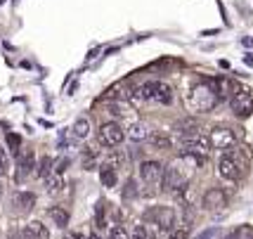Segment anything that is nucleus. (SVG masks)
<instances>
[{
    "label": "nucleus",
    "instance_id": "7c9ffc66",
    "mask_svg": "<svg viewBox=\"0 0 253 239\" xmlns=\"http://www.w3.org/2000/svg\"><path fill=\"white\" fill-rule=\"evenodd\" d=\"M244 64H246V66H253V54L251 52L244 54Z\"/></svg>",
    "mask_w": 253,
    "mask_h": 239
},
{
    "label": "nucleus",
    "instance_id": "f704fd0d",
    "mask_svg": "<svg viewBox=\"0 0 253 239\" xmlns=\"http://www.w3.org/2000/svg\"><path fill=\"white\" fill-rule=\"evenodd\" d=\"M225 239H239V230H234V232H230Z\"/></svg>",
    "mask_w": 253,
    "mask_h": 239
},
{
    "label": "nucleus",
    "instance_id": "393cba45",
    "mask_svg": "<svg viewBox=\"0 0 253 239\" xmlns=\"http://www.w3.org/2000/svg\"><path fill=\"white\" fill-rule=\"evenodd\" d=\"M166 239H187V230L185 228H173L168 235H166Z\"/></svg>",
    "mask_w": 253,
    "mask_h": 239
},
{
    "label": "nucleus",
    "instance_id": "f8f14e48",
    "mask_svg": "<svg viewBox=\"0 0 253 239\" xmlns=\"http://www.w3.org/2000/svg\"><path fill=\"white\" fill-rule=\"evenodd\" d=\"M12 204H14V208H17V211L29 213V211L33 208V204H36V196H33V192H17V194H14V199H12Z\"/></svg>",
    "mask_w": 253,
    "mask_h": 239
},
{
    "label": "nucleus",
    "instance_id": "6e6552de",
    "mask_svg": "<svg viewBox=\"0 0 253 239\" xmlns=\"http://www.w3.org/2000/svg\"><path fill=\"white\" fill-rule=\"evenodd\" d=\"M201 204H204L206 211H220V208L227 204V194L222 192L220 187H211V190H206V194H204V199H201Z\"/></svg>",
    "mask_w": 253,
    "mask_h": 239
},
{
    "label": "nucleus",
    "instance_id": "423d86ee",
    "mask_svg": "<svg viewBox=\"0 0 253 239\" xmlns=\"http://www.w3.org/2000/svg\"><path fill=\"white\" fill-rule=\"evenodd\" d=\"M230 104H232V111H234L237 116H251L253 114V95L249 90H244V88H239V90L232 95Z\"/></svg>",
    "mask_w": 253,
    "mask_h": 239
},
{
    "label": "nucleus",
    "instance_id": "6ab92c4d",
    "mask_svg": "<svg viewBox=\"0 0 253 239\" xmlns=\"http://www.w3.org/2000/svg\"><path fill=\"white\" fill-rule=\"evenodd\" d=\"M50 218L55 220L57 228H66V225H69V213H66V211H64L62 206L50 208Z\"/></svg>",
    "mask_w": 253,
    "mask_h": 239
},
{
    "label": "nucleus",
    "instance_id": "a878e982",
    "mask_svg": "<svg viewBox=\"0 0 253 239\" xmlns=\"http://www.w3.org/2000/svg\"><path fill=\"white\" fill-rule=\"evenodd\" d=\"M149 237V230L144 228V225H137V228L130 232V239H147Z\"/></svg>",
    "mask_w": 253,
    "mask_h": 239
},
{
    "label": "nucleus",
    "instance_id": "b1692460",
    "mask_svg": "<svg viewBox=\"0 0 253 239\" xmlns=\"http://www.w3.org/2000/svg\"><path fill=\"white\" fill-rule=\"evenodd\" d=\"M109 239H130V235H128V232H126L121 225H116V228H111Z\"/></svg>",
    "mask_w": 253,
    "mask_h": 239
},
{
    "label": "nucleus",
    "instance_id": "9b49d317",
    "mask_svg": "<svg viewBox=\"0 0 253 239\" xmlns=\"http://www.w3.org/2000/svg\"><path fill=\"white\" fill-rule=\"evenodd\" d=\"M173 131L180 138H197V135H201V123L194 119H180V121H175Z\"/></svg>",
    "mask_w": 253,
    "mask_h": 239
},
{
    "label": "nucleus",
    "instance_id": "1a4fd4ad",
    "mask_svg": "<svg viewBox=\"0 0 253 239\" xmlns=\"http://www.w3.org/2000/svg\"><path fill=\"white\" fill-rule=\"evenodd\" d=\"M218 173H220V178H225V180H239L242 166L234 161L230 154H222L220 161H218Z\"/></svg>",
    "mask_w": 253,
    "mask_h": 239
},
{
    "label": "nucleus",
    "instance_id": "f3484780",
    "mask_svg": "<svg viewBox=\"0 0 253 239\" xmlns=\"http://www.w3.org/2000/svg\"><path fill=\"white\" fill-rule=\"evenodd\" d=\"M90 135V121L85 119V116H81V119L74 121V138H78V140H85Z\"/></svg>",
    "mask_w": 253,
    "mask_h": 239
},
{
    "label": "nucleus",
    "instance_id": "20e7f679",
    "mask_svg": "<svg viewBox=\"0 0 253 239\" xmlns=\"http://www.w3.org/2000/svg\"><path fill=\"white\" fill-rule=\"evenodd\" d=\"M164 175H166V168L159 161H142L140 163V178H142L144 185H149V187L161 185V183H164Z\"/></svg>",
    "mask_w": 253,
    "mask_h": 239
},
{
    "label": "nucleus",
    "instance_id": "2eb2a0df",
    "mask_svg": "<svg viewBox=\"0 0 253 239\" xmlns=\"http://www.w3.org/2000/svg\"><path fill=\"white\" fill-rule=\"evenodd\" d=\"M154 102H159V104H170V102H173V88L168 86V83H161V81H156Z\"/></svg>",
    "mask_w": 253,
    "mask_h": 239
},
{
    "label": "nucleus",
    "instance_id": "2f4dec72",
    "mask_svg": "<svg viewBox=\"0 0 253 239\" xmlns=\"http://www.w3.org/2000/svg\"><path fill=\"white\" fill-rule=\"evenodd\" d=\"M10 239H26V235H24V230H19V232H12Z\"/></svg>",
    "mask_w": 253,
    "mask_h": 239
},
{
    "label": "nucleus",
    "instance_id": "5701e85b",
    "mask_svg": "<svg viewBox=\"0 0 253 239\" xmlns=\"http://www.w3.org/2000/svg\"><path fill=\"white\" fill-rule=\"evenodd\" d=\"M59 187H62V175L59 173L50 175V178H47V190H50V192H59Z\"/></svg>",
    "mask_w": 253,
    "mask_h": 239
},
{
    "label": "nucleus",
    "instance_id": "7ed1b4c3",
    "mask_svg": "<svg viewBox=\"0 0 253 239\" xmlns=\"http://www.w3.org/2000/svg\"><path fill=\"white\" fill-rule=\"evenodd\" d=\"M147 218H149L159 230H164L166 235L175 228V211L168 206H154L152 211H147Z\"/></svg>",
    "mask_w": 253,
    "mask_h": 239
},
{
    "label": "nucleus",
    "instance_id": "39448f33",
    "mask_svg": "<svg viewBox=\"0 0 253 239\" xmlns=\"http://www.w3.org/2000/svg\"><path fill=\"white\" fill-rule=\"evenodd\" d=\"M234 142H237V138H234V131H230V128H225V126H218V128H213L209 135V144L213 147V149H232L234 147Z\"/></svg>",
    "mask_w": 253,
    "mask_h": 239
},
{
    "label": "nucleus",
    "instance_id": "0eeeda50",
    "mask_svg": "<svg viewBox=\"0 0 253 239\" xmlns=\"http://www.w3.org/2000/svg\"><path fill=\"white\" fill-rule=\"evenodd\" d=\"M123 138H126V133H123V128L119 126V123H104L102 128H99V142L104 144V147H119L123 142Z\"/></svg>",
    "mask_w": 253,
    "mask_h": 239
},
{
    "label": "nucleus",
    "instance_id": "dca6fc26",
    "mask_svg": "<svg viewBox=\"0 0 253 239\" xmlns=\"http://www.w3.org/2000/svg\"><path fill=\"white\" fill-rule=\"evenodd\" d=\"M128 135H130V140H135V142L149 140V128H147L144 123H130V128H128Z\"/></svg>",
    "mask_w": 253,
    "mask_h": 239
},
{
    "label": "nucleus",
    "instance_id": "9d476101",
    "mask_svg": "<svg viewBox=\"0 0 253 239\" xmlns=\"http://www.w3.org/2000/svg\"><path fill=\"white\" fill-rule=\"evenodd\" d=\"M17 168H19L17 171V180H24L36 168V156H33L31 149H22V152L17 154Z\"/></svg>",
    "mask_w": 253,
    "mask_h": 239
},
{
    "label": "nucleus",
    "instance_id": "4468645a",
    "mask_svg": "<svg viewBox=\"0 0 253 239\" xmlns=\"http://www.w3.org/2000/svg\"><path fill=\"white\" fill-rule=\"evenodd\" d=\"M149 144H152L154 149H170V147H173V140H170L168 133L154 131V133H149Z\"/></svg>",
    "mask_w": 253,
    "mask_h": 239
},
{
    "label": "nucleus",
    "instance_id": "e433bc0d",
    "mask_svg": "<svg viewBox=\"0 0 253 239\" xmlns=\"http://www.w3.org/2000/svg\"><path fill=\"white\" fill-rule=\"evenodd\" d=\"M88 239H99V237H97V235H90V237H88Z\"/></svg>",
    "mask_w": 253,
    "mask_h": 239
},
{
    "label": "nucleus",
    "instance_id": "c756f323",
    "mask_svg": "<svg viewBox=\"0 0 253 239\" xmlns=\"http://www.w3.org/2000/svg\"><path fill=\"white\" fill-rule=\"evenodd\" d=\"M215 232H218V230H215V228L204 230V232H199V235H197V237H194V239H211V237H215Z\"/></svg>",
    "mask_w": 253,
    "mask_h": 239
},
{
    "label": "nucleus",
    "instance_id": "4c0bfd02",
    "mask_svg": "<svg viewBox=\"0 0 253 239\" xmlns=\"http://www.w3.org/2000/svg\"><path fill=\"white\" fill-rule=\"evenodd\" d=\"M0 194H2V185H0Z\"/></svg>",
    "mask_w": 253,
    "mask_h": 239
},
{
    "label": "nucleus",
    "instance_id": "f03ea898",
    "mask_svg": "<svg viewBox=\"0 0 253 239\" xmlns=\"http://www.w3.org/2000/svg\"><path fill=\"white\" fill-rule=\"evenodd\" d=\"M180 149H182V156H192V159H197L201 163L206 159V154H209V142L204 140L201 135H197V138H182L180 140Z\"/></svg>",
    "mask_w": 253,
    "mask_h": 239
},
{
    "label": "nucleus",
    "instance_id": "a211bd4d",
    "mask_svg": "<svg viewBox=\"0 0 253 239\" xmlns=\"http://www.w3.org/2000/svg\"><path fill=\"white\" fill-rule=\"evenodd\" d=\"M99 180H102L104 187H114L116 185V168H111L109 163L102 166V168H99Z\"/></svg>",
    "mask_w": 253,
    "mask_h": 239
},
{
    "label": "nucleus",
    "instance_id": "ddd939ff",
    "mask_svg": "<svg viewBox=\"0 0 253 239\" xmlns=\"http://www.w3.org/2000/svg\"><path fill=\"white\" fill-rule=\"evenodd\" d=\"M24 235H26V239H50L47 228H45L43 223H38V220L29 223V225L24 228Z\"/></svg>",
    "mask_w": 253,
    "mask_h": 239
},
{
    "label": "nucleus",
    "instance_id": "412c9836",
    "mask_svg": "<svg viewBox=\"0 0 253 239\" xmlns=\"http://www.w3.org/2000/svg\"><path fill=\"white\" fill-rule=\"evenodd\" d=\"M7 147H10L14 154H19V147H22V138L17 133H7Z\"/></svg>",
    "mask_w": 253,
    "mask_h": 239
},
{
    "label": "nucleus",
    "instance_id": "473e14b6",
    "mask_svg": "<svg viewBox=\"0 0 253 239\" xmlns=\"http://www.w3.org/2000/svg\"><path fill=\"white\" fill-rule=\"evenodd\" d=\"M242 43L246 45V48H253V38H251V36H244V38H242Z\"/></svg>",
    "mask_w": 253,
    "mask_h": 239
},
{
    "label": "nucleus",
    "instance_id": "4be33fe9",
    "mask_svg": "<svg viewBox=\"0 0 253 239\" xmlns=\"http://www.w3.org/2000/svg\"><path fill=\"white\" fill-rule=\"evenodd\" d=\"M95 223H97V228H107V218H104V204L99 201L97 206H95Z\"/></svg>",
    "mask_w": 253,
    "mask_h": 239
},
{
    "label": "nucleus",
    "instance_id": "cd10ccee",
    "mask_svg": "<svg viewBox=\"0 0 253 239\" xmlns=\"http://www.w3.org/2000/svg\"><path fill=\"white\" fill-rule=\"evenodd\" d=\"M7 168H10V161H7V152L0 147V175L7 173Z\"/></svg>",
    "mask_w": 253,
    "mask_h": 239
},
{
    "label": "nucleus",
    "instance_id": "bb28decb",
    "mask_svg": "<svg viewBox=\"0 0 253 239\" xmlns=\"http://www.w3.org/2000/svg\"><path fill=\"white\" fill-rule=\"evenodd\" d=\"M135 180H128L126 183V190H123V199H130V196H137V190H135Z\"/></svg>",
    "mask_w": 253,
    "mask_h": 239
},
{
    "label": "nucleus",
    "instance_id": "58836bf2",
    "mask_svg": "<svg viewBox=\"0 0 253 239\" xmlns=\"http://www.w3.org/2000/svg\"><path fill=\"white\" fill-rule=\"evenodd\" d=\"M14 2H17V0H14Z\"/></svg>",
    "mask_w": 253,
    "mask_h": 239
},
{
    "label": "nucleus",
    "instance_id": "c9c22d12",
    "mask_svg": "<svg viewBox=\"0 0 253 239\" xmlns=\"http://www.w3.org/2000/svg\"><path fill=\"white\" fill-rule=\"evenodd\" d=\"M147 239H156V235H154V232H149V237H147Z\"/></svg>",
    "mask_w": 253,
    "mask_h": 239
},
{
    "label": "nucleus",
    "instance_id": "f257e3e1",
    "mask_svg": "<svg viewBox=\"0 0 253 239\" xmlns=\"http://www.w3.org/2000/svg\"><path fill=\"white\" fill-rule=\"evenodd\" d=\"M218 102H220V95H218L213 81L199 83V86H194L192 93H189V107L194 109V111H211Z\"/></svg>",
    "mask_w": 253,
    "mask_h": 239
},
{
    "label": "nucleus",
    "instance_id": "c85d7f7f",
    "mask_svg": "<svg viewBox=\"0 0 253 239\" xmlns=\"http://www.w3.org/2000/svg\"><path fill=\"white\" fill-rule=\"evenodd\" d=\"M239 239H253V228H249V225L239 228Z\"/></svg>",
    "mask_w": 253,
    "mask_h": 239
},
{
    "label": "nucleus",
    "instance_id": "aec40b11",
    "mask_svg": "<svg viewBox=\"0 0 253 239\" xmlns=\"http://www.w3.org/2000/svg\"><path fill=\"white\" fill-rule=\"evenodd\" d=\"M52 166H55V163H52V159H50V156H43V159L38 161V171H36V175H38V178H50V175H52V171H55Z\"/></svg>",
    "mask_w": 253,
    "mask_h": 239
},
{
    "label": "nucleus",
    "instance_id": "72a5a7b5",
    "mask_svg": "<svg viewBox=\"0 0 253 239\" xmlns=\"http://www.w3.org/2000/svg\"><path fill=\"white\" fill-rule=\"evenodd\" d=\"M64 239H83V235H78V232H69Z\"/></svg>",
    "mask_w": 253,
    "mask_h": 239
}]
</instances>
